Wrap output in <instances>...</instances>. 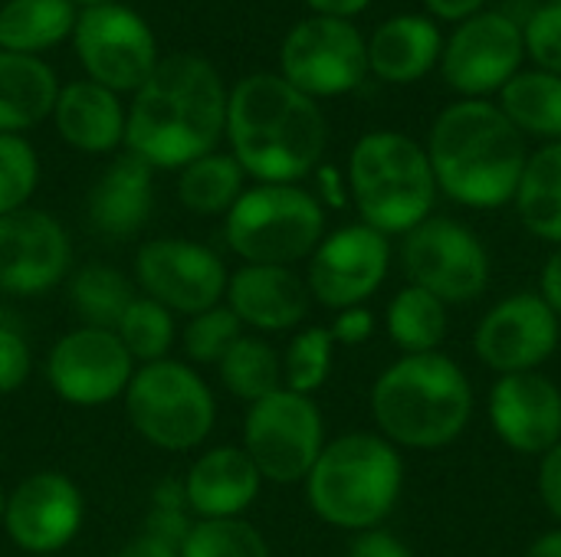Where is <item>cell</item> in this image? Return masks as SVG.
<instances>
[{
	"label": "cell",
	"instance_id": "45",
	"mask_svg": "<svg viewBox=\"0 0 561 557\" xmlns=\"http://www.w3.org/2000/svg\"><path fill=\"white\" fill-rule=\"evenodd\" d=\"M316 184H319L316 200H319L322 207H332V210L348 207V200H352V197H348V181H342L339 167L319 164V167H316Z\"/></svg>",
	"mask_w": 561,
	"mask_h": 557
},
{
	"label": "cell",
	"instance_id": "51",
	"mask_svg": "<svg viewBox=\"0 0 561 557\" xmlns=\"http://www.w3.org/2000/svg\"><path fill=\"white\" fill-rule=\"evenodd\" d=\"M72 3L85 10V7H102V3H118V0H72Z\"/></svg>",
	"mask_w": 561,
	"mask_h": 557
},
{
	"label": "cell",
	"instance_id": "15",
	"mask_svg": "<svg viewBox=\"0 0 561 557\" xmlns=\"http://www.w3.org/2000/svg\"><path fill=\"white\" fill-rule=\"evenodd\" d=\"M82 522L85 496L76 479L59 469H39L7 492L0 529L23 555L56 557L79 538Z\"/></svg>",
	"mask_w": 561,
	"mask_h": 557
},
{
	"label": "cell",
	"instance_id": "27",
	"mask_svg": "<svg viewBox=\"0 0 561 557\" xmlns=\"http://www.w3.org/2000/svg\"><path fill=\"white\" fill-rule=\"evenodd\" d=\"M79 7L72 0H7L0 3V49L39 56L72 36Z\"/></svg>",
	"mask_w": 561,
	"mask_h": 557
},
{
	"label": "cell",
	"instance_id": "16",
	"mask_svg": "<svg viewBox=\"0 0 561 557\" xmlns=\"http://www.w3.org/2000/svg\"><path fill=\"white\" fill-rule=\"evenodd\" d=\"M306 263L309 295L319 305L342 312L365 305L381 289L391 266V243L365 223H348L325 233Z\"/></svg>",
	"mask_w": 561,
	"mask_h": 557
},
{
	"label": "cell",
	"instance_id": "12",
	"mask_svg": "<svg viewBox=\"0 0 561 557\" xmlns=\"http://www.w3.org/2000/svg\"><path fill=\"white\" fill-rule=\"evenodd\" d=\"M279 76L309 98L345 95L368 76V39L352 20L309 16L286 33Z\"/></svg>",
	"mask_w": 561,
	"mask_h": 557
},
{
	"label": "cell",
	"instance_id": "46",
	"mask_svg": "<svg viewBox=\"0 0 561 557\" xmlns=\"http://www.w3.org/2000/svg\"><path fill=\"white\" fill-rule=\"evenodd\" d=\"M115 557H181V548H174V545H168V542H161V538H154V535H148V532H138L131 542H125Z\"/></svg>",
	"mask_w": 561,
	"mask_h": 557
},
{
	"label": "cell",
	"instance_id": "33",
	"mask_svg": "<svg viewBox=\"0 0 561 557\" xmlns=\"http://www.w3.org/2000/svg\"><path fill=\"white\" fill-rule=\"evenodd\" d=\"M385 325L404 355H431L447 338V305L421 286H404L388 302Z\"/></svg>",
	"mask_w": 561,
	"mask_h": 557
},
{
	"label": "cell",
	"instance_id": "2",
	"mask_svg": "<svg viewBox=\"0 0 561 557\" xmlns=\"http://www.w3.org/2000/svg\"><path fill=\"white\" fill-rule=\"evenodd\" d=\"M224 138L256 184H299L322 164L329 125L319 102L279 72H253L227 92Z\"/></svg>",
	"mask_w": 561,
	"mask_h": 557
},
{
	"label": "cell",
	"instance_id": "28",
	"mask_svg": "<svg viewBox=\"0 0 561 557\" xmlns=\"http://www.w3.org/2000/svg\"><path fill=\"white\" fill-rule=\"evenodd\" d=\"M513 200L533 236L561 246V141L539 148L526 161Z\"/></svg>",
	"mask_w": 561,
	"mask_h": 557
},
{
	"label": "cell",
	"instance_id": "52",
	"mask_svg": "<svg viewBox=\"0 0 561 557\" xmlns=\"http://www.w3.org/2000/svg\"><path fill=\"white\" fill-rule=\"evenodd\" d=\"M3 506H7V492H3V486H0V525H3Z\"/></svg>",
	"mask_w": 561,
	"mask_h": 557
},
{
	"label": "cell",
	"instance_id": "23",
	"mask_svg": "<svg viewBox=\"0 0 561 557\" xmlns=\"http://www.w3.org/2000/svg\"><path fill=\"white\" fill-rule=\"evenodd\" d=\"M154 210V167H148L131 151L118 154L92 184L85 197V220L92 233L118 243L151 220Z\"/></svg>",
	"mask_w": 561,
	"mask_h": 557
},
{
	"label": "cell",
	"instance_id": "6",
	"mask_svg": "<svg viewBox=\"0 0 561 557\" xmlns=\"http://www.w3.org/2000/svg\"><path fill=\"white\" fill-rule=\"evenodd\" d=\"M345 181L362 223L385 236L411 233L434 210L437 181L427 148L401 131L362 135L352 148Z\"/></svg>",
	"mask_w": 561,
	"mask_h": 557
},
{
	"label": "cell",
	"instance_id": "37",
	"mask_svg": "<svg viewBox=\"0 0 561 557\" xmlns=\"http://www.w3.org/2000/svg\"><path fill=\"white\" fill-rule=\"evenodd\" d=\"M243 335L240 318L220 302L201 315H191L181 332V348L187 364L194 368H217L220 358L233 348V341Z\"/></svg>",
	"mask_w": 561,
	"mask_h": 557
},
{
	"label": "cell",
	"instance_id": "26",
	"mask_svg": "<svg viewBox=\"0 0 561 557\" xmlns=\"http://www.w3.org/2000/svg\"><path fill=\"white\" fill-rule=\"evenodd\" d=\"M59 79L39 56L0 49V135H23L53 115Z\"/></svg>",
	"mask_w": 561,
	"mask_h": 557
},
{
	"label": "cell",
	"instance_id": "18",
	"mask_svg": "<svg viewBox=\"0 0 561 557\" xmlns=\"http://www.w3.org/2000/svg\"><path fill=\"white\" fill-rule=\"evenodd\" d=\"M561 341V318L542 292H516L496 302L473 332L477 358L503 374H526L546 364Z\"/></svg>",
	"mask_w": 561,
	"mask_h": 557
},
{
	"label": "cell",
	"instance_id": "20",
	"mask_svg": "<svg viewBox=\"0 0 561 557\" xmlns=\"http://www.w3.org/2000/svg\"><path fill=\"white\" fill-rule=\"evenodd\" d=\"M490 423L519 456H546L561 443V391L539 371L503 374L490 391Z\"/></svg>",
	"mask_w": 561,
	"mask_h": 557
},
{
	"label": "cell",
	"instance_id": "14",
	"mask_svg": "<svg viewBox=\"0 0 561 557\" xmlns=\"http://www.w3.org/2000/svg\"><path fill=\"white\" fill-rule=\"evenodd\" d=\"M135 361L108 328H85L76 325L56 338L46 355L43 374L53 394L79 410H95L125 397Z\"/></svg>",
	"mask_w": 561,
	"mask_h": 557
},
{
	"label": "cell",
	"instance_id": "9",
	"mask_svg": "<svg viewBox=\"0 0 561 557\" xmlns=\"http://www.w3.org/2000/svg\"><path fill=\"white\" fill-rule=\"evenodd\" d=\"M325 443V417L306 394L279 387L276 394L247 407L240 446L253 460L263 483H306Z\"/></svg>",
	"mask_w": 561,
	"mask_h": 557
},
{
	"label": "cell",
	"instance_id": "53",
	"mask_svg": "<svg viewBox=\"0 0 561 557\" xmlns=\"http://www.w3.org/2000/svg\"><path fill=\"white\" fill-rule=\"evenodd\" d=\"M549 3H561V0H549Z\"/></svg>",
	"mask_w": 561,
	"mask_h": 557
},
{
	"label": "cell",
	"instance_id": "29",
	"mask_svg": "<svg viewBox=\"0 0 561 557\" xmlns=\"http://www.w3.org/2000/svg\"><path fill=\"white\" fill-rule=\"evenodd\" d=\"M135 295H138V289L122 269L95 263V259L76 266L66 279V302H69L72 315L79 318V325H85V328L115 332L118 318L125 315V309L131 305Z\"/></svg>",
	"mask_w": 561,
	"mask_h": 557
},
{
	"label": "cell",
	"instance_id": "17",
	"mask_svg": "<svg viewBox=\"0 0 561 557\" xmlns=\"http://www.w3.org/2000/svg\"><path fill=\"white\" fill-rule=\"evenodd\" d=\"M72 272V236L46 210L23 207L0 217V295L39 299Z\"/></svg>",
	"mask_w": 561,
	"mask_h": 557
},
{
	"label": "cell",
	"instance_id": "38",
	"mask_svg": "<svg viewBox=\"0 0 561 557\" xmlns=\"http://www.w3.org/2000/svg\"><path fill=\"white\" fill-rule=\"evenodd\" d=\"M39 184L36 148L23 135H0V217L30 207Z\"/></svg>",
	"mask_w": 561,
	"mask_h": 557
},
{
	"label": "cell",
	"instance_id": "1",
	"mask_svg": "<svg viewBox=\"0 0 561 557\" xmlns=\"http://www.w3.org/2000/svg\"><path fill=\"white\" fill-rule=\"evenodd\" d=\"M227 92L210 59L191 53L161 59L131 95L125 148L154 171H181L217 151L227 131Z\"/></svg>",
	"mask_w": 561,
	"mask_h": 557
},
{
	"label": "cell",
	"instance_id": "3",
	"mask_svg": "<svg viewBox=\"0 0 561 557\" xmlns=\"http://www.w3.org/2000/svg\"><path fill=\"white\" fill-rule=\"evenodd\" d=\"M427 158L437 187L473 210H496L516 197L529 161L523 131L500 105L463 98L447 105L427 138Z\"/></svg>",
	"mask_w": 561,
	"mask_h": 557
},
{
	"label": "cell",
	"instance_id": "32",
	"mask_svg": "<svg viewBox=\"0 0 561 557\" xmlns=\"http://www.w3.org/2000/svg\"><path fill=\"white\" fill-rule=\"evenodd\" d=\"M217 378L230 397L250 407L283 387V358L263 335L243 332L233 341V348L220 358Z\"/></svg>",
	"mask_w": 561,
	"mask_h": 557
},
{
	"label": "cell",
	"instance_id": "54",
	"mask_svg": "<svg viewBox=\"0 0 561 557\" xmlns=\"http://www.w3.org/2000/svg\"><path fill=\"white\" fill-rule=\"evenodd\" d=\"M56 557H59V555H56Z\"/></svg>",
	"mask_w": 561,
	"mask_h": 557
},
{
	"label": "cell",
	"instance_id": "19",
	"mask_svg": "<svg viewBox=\"0 0 561 557\" xmlns=\"http://www.w3.org/2000/svg\"><path fill=\"white\" fill-rule=\"evenodd\" d=\"M523 26L506 13H477L444 43L440 69L450 89L480 98L500 92L523 66Z\"/></svg>",
	"mask_w": 561,
	"mask_h": 557
},
{
	"label": "cell",
	"instance_id": "22",
	"mask_svg": "<svg viewBox=\"0 0 561 557\" xmlns=\"http://www.w3.org/2000/svg\"><path fill=\"white\" fill-rule=\"evenodd\" d=\"M184 496L197 522L243 519L260 499L263 476L243 446H210L184 473Z\"/></svg>",
	"mask_w": 561,
	"mask_h": 557
},
{
	"label": "cell",
	"instance_id": "49",
	"mask_svg": "<svg viewBox=\"0 0 561 557\" xmlns=\"http://www.w3.org/2000/svg\"><path fill=\"white\" fill-rule=\"evenodd\" d=\"M316 16H339V20H348L355 13H362L371 0H306Z\"/></svg>",
	"mask_w": 561,
	"mask_h": 557
},
{
	"label": "cell",
	"instance_id": "30",
	"mask_svg": "<svg viewBox=\"0 0 561 557\" xmlns=\"http://www.w3.org/2000/svg\"><path fill=\"white\" fill-rule=\"evenodd\" d=\"M247 190V174L227 151H210L178 171V200L194 217H227Z\"/></svg>",
	"mask_w": 561,
	"mask_h": 557
},
{
	"label": "cell",
	"instance_id": "34",
	"mask_svg": "<svg viewBox=\"0 0 561 557\" xmlns=\"http://www.w3.org/2000/svg\"><path fill=\"white\" fill-rule=\"evenodd\" d=\"M115 335L135 364L164 361L171 358V348L178 341V315H171L164 305L138 292L131 305L125 309V315L118 318Z\"/></svg>",
	"mask_w": 561,
	"mask_h": 557
},
{
	"label": "cell",
	"instance_id": "10",
	"mask_svg": "<svg viewBox=\"0 0 561 557\" xmlns=\"http://www.w3.org/2000/svg\"><path fill=\"white\" fill-rule=\"evenodd\" d=\"M76 59L85 69V79L105 85L115 95L138 92L148 76L158 69V39L148 20L125 3H102L79 10L72 30Z\"/></svg>",
	"mask_w": 561,
	"mask_h": 557
},
{
	"label": "cell",
	"instance_id": "43",
	"mask_svg": "<svg viewBox=\"0 0 561 557\" xmlns=\"http://www.w3.org/2000/svg\"><path fill=\"white\" fill-rule=\"evenodd\" d=\"M345 557H411V548L385 529H368L352 538Z\"/></svg>",
	"mask_w": 561,
	"mask_h": 557
},
{
	"label": "cell",
	"instance_id": "31",
	"mask_svg": "<svg viewBox=\"0 0 561 557\" xmlns=\"http://www.w3.org/2000/svg\"><path fill=\"white\" fill-rule=\"evenodd\" d=\"M500 108L519 131L561 138V76L546 69L516 72L500 89Z\"/></svg>",
	"mask_w": 561,
	"mask_h": 557
},
{
	"label": "cell",
	"instance_id": "36",
	"mask_svg": "<svg viewBox=\"0 0 561 557\" xmlns=\"http://www.w3.org/2000/svg\"><path fill=\"white\" fill-rule=\"evenodd\" d=\"M181 557H273L263 532L247 519L194 522Z\"/></svg>",
	"mask_w": 561,
	"mask_h": 557
},
{
	"label": "cell",
	"instance_id": "13",
	"mask_svg": "<svg viewBox=\"0 0 561 557\" xmlns=\"http://www.w3.org/2000/svg\"><path fill=\"white\" fill-rule=\"evenodd\" d=\"M401 259L411 286L427 289L444 305L473 302L490 282L486 246L470 227L450 217H427L421 227L404 233Z\"/></svg>",
	"mask_w": 561,
	"mask_h": 557
},
{
	"label": "cell",
	"instance_id": "47",
	"mask_svg": "<svg viewBox=\"0 0 561 557\" xmlns=\"http://www.w3.org/2000/svg\"><path fill=\"white\" fill-rule=\"evenodd\" d=\"M483 3L486 0H424V7L440 16V20H470L477 13H483Z\"/></svg>",
	"mask_w": 561,
	"mask_h": 557
},
{
	"label": "cell",
	"instance_id": "35",
	"mask_svg": "<svg viewBox=\"0 0 561 557\" xmlns=\"http://www.w3.org/2000/svg\"><path fill=\"white\" fill-rule=\"evenodd\" d=\"M283 358V387L312 397L325 387L335 361V341L325 325H309L296 332L286 345Z\"/></svg>",
	"mask_w": 561,
	"mask_h": 557
},
{
	"label": "cell",
	"instance_id": "21",
	"mask_svg": "<svg viewBox=\"0 0 561 557\" xmlns=\"http://www.w3.org/2000/svg\"><path fill=\"white\" fill-rule=\"evenodd\" d=\"M224 305L256 335H279L302 325L312 295L293 266H237L227 279Z\"/></svg>",
	"mask_w": 561,
	"mask_h": 557
},
{
	"label": "cell",
	"instance_id": "8",
	"mask_svg": "<svg viewBox=\"0 0 561 557\" xmlns=\"http://www.w3.org/2000/svg\"><path fill=\"white\" fill-rule=\"evenodd\" d=\"M131 430L154 450H201L217 427V397L204 374L178 358L138 364L122 397Z\"/></svg>",
	"mask_w": 561,
	"mask_h": 557
},
{
	"label": "cell",
	"instance_id": "11",
	"mask_svg": "<svg viewBox=\"0 0 561 557\" xmlns=\"http://www.w3.org/2000/svg\"><path fill=\"white\" fill-rule=\"evenodd\" d=\"M230 269L217 250L184 240L158 236L135 250L131 282L141 295L164 305L171 315H201L224 302Z\"/></svg>",
	"mask_w": 561,
	"mask_h": 557
},
{
	"label": "cell",
	"instance_id": "41",
	"mask_svg": "<svg viewBox=\"0 0 561 557\" xmlns=\"http://www.w3.org/2000/svg\"><path fill=\"white\" fill-rule=\"evenodd\" d=\"M33 374V355L20 328L0 322V394H16Z\"/></svg>",
	"mask_w": 561,
	"mask_h": 557
},
{
	"label": "cell",
	"instance_id": "39",
	"mask_svg": "<svg viewBox=\"0 0 561 557\" xmlns=\"http://www.w3.org/2000/svg\"><path fill=\"white\" fill-rule=\"evenodd\" d=\"M194 515H191V506H187V496H184V483L178 476H168L161 479L151 496H148V512H145V525L141 532L181 548L184 538L191 535L194 529Z\"/></svg>",
	"mask_w": 561,
	"mask_h": 557
},
{
	"label": "cell",
	"instance_id": "40",
	"mask_svg": "<svg viewBox=\"0 0 561 557\" xmlns=\"http://www.w3.org/2000/svg\"><path fill=\"white\" fill-rule=\"evenodd\" d=\"M523 43L539 69L561 76V3H546L529 16Z\"/></svg>",
	"mask_w": 561,
	"mask_h": 557
},
{
	"label": "cell",
	"instance_id": "42",
	"mask_svg": "<svg viewBox=\"0 0 561 557\" xmlns=\"http://www.w3.org/2000/svg\"><path fill=\"white\" fill-rule=\"evenodd\" d=\"M329 335H332L335 348H339V345H345V348L365 345V341L375 335V315H371V309L355 305V309L335 312V318H332V325H329Z\"/></svg>",
	"mask_w": 561,
	"mask_h": 557
},
{
	"label": "cell",
	"instance_id": "25",
	"mask_svg": "<svg viewBox=\"0 0 561 557\" xmlns=\"http://www.w3.org/2000/svg\"><path fill=\"white\" fill-rule=\"evenodd\" d=\"M444 53L440 30L431 16L398 13L385 20L368 39V72L385 82L408 85L424 79Z\"/></svg>",
	"mask_w": 561,
	"mask_h": 557
},
{
	"label": "cell",
	"instance_id": "7",
	"mask_svg": "<svg viewBox=\"0 0 561 557\" xmlns=\"http://www.w3.org/2000/svg\"><path fill=\"white\" fill-rule=\"evenodd\" d=\"M325 236V207L299 184H253L224 217L227 250L250 266H296Z\"/></svg>",
	"mask_w": 561,
	"mask_h": 557
},
{
	"label": "cell",
	"instance_id": "4",
	"mask_svg": "<svg viewBox=\"0 0 561 557\" xmlns=\"http://www.w3.org/2000/svg\"><path fill=\"white\" fill-rule=\"evenodd\" d=\"M371 417L391 446L444 450L473 417V387L460 364L440 351L404 355L378 374Z\"/></svg>",
	"mask_w": 561,
	"mask_h": 557
},
{
	"label": "cell",
	"instance_id": "24",
	"mask_svg": "<svg viewBox=\"0 0 561 557\" xmlns=\"http://www.w3.org/2000/svg\"><path fill=\"white\" fill-rule=\"evenodd\" d=\"M49 118L59 138L82 154H112L115 148L125 144L128 108L115 92H108L92 79H76L69 85H59Z\"/></svg>",
	"mask_w": 561,
	"mask_h": 557
},
{
	"label": "cell",
	"instance_id": "5",
	"mask_svg": "<svg viewBox=\"0 0 561 557\" xmlns=\"http://www.w3.org/2000/svg\"><path fill=\"white\" fill-rule=\"evenodd\" d=\"M309 509L332 529H378L404 489V460L381 433H345L325 443L306 476Z\"/></svg>",
	"mask_w": 561,
	"mask_h": 557
},
{
	"label": "cell",
	"instance_id": "48",
	"mask_svg": "<svg viewBox=\"0 0 561 557\" xmlns=\"http://www.w3.org/2000/svg\"><path fill=\"white\" fill-rule=\"evenodd\" d=\"M542 299L561 318V246H556V253L549 256V263L542 269Z\"/></svg>",
	"mask_w": 561,
	"mask_h": 557
},
{
	"label": "cell",
	"instance_id": "44",
	"mask_svg": "<svg viewBox=\"0 0 561 557\" xmlns=\"http://www.w3.org/2000/svg\"><path fill=\"white\" fill-rule=\"evenodd\" d=\"M539 499L561 525V443H556L539 463Z\"/></svg>",
	"mask_w": 561,
	"mask_h": 557
},
{
	"label": "cell",
	"instance_id": "50",
	"mask_svg": "<svg viewBox=\"0 0 561 557\" xmlns=\"http://www.w3.org/2000/svg\"><path fill=\"white\" fill-rule=\"evenodd\" d=\"M526 557H561V525L539 535L529 548H526Z\"/></svg>",
	"mask_w": 561,
	"mask_h": 557
}]
</instances>
